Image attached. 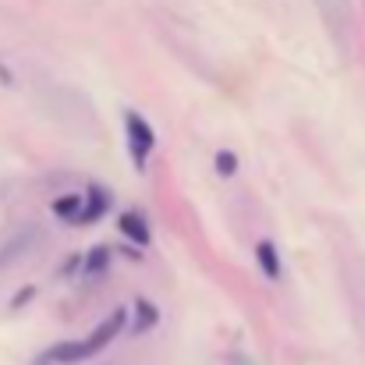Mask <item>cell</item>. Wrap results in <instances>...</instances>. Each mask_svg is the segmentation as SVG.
<instances>
[{"label":"cell","mask_w":365,"mask_h":365,"mask_svg":"<svg viewBox=\"0 0 365 365\" xmlns=\"http://www.w3.org/2000/svg\"><path fill=\"white\" fill-rule=\"evenodd\" d=\"M128 327V312L124 309H114L89 337H82V341H68V344H53L50 351H43V359L39 365H75V362H86V359H93V355H100V351H107L118 337H121V330Z\"/></svg>","instance_id":"cell-1"},{"label":"cell","mask_w":365,"mask_h":365,"mask_svg":"<svg viewBox=\"0 0 365 365\" xmlns=\"http://www.w3.org/2000/svg\"><path fill=\"white\" fill-rule=\"evenodd\" d=\"M124 131H128V153H131L135 170H145L149 153L156 149V131H153V124L145 121L142 114L128 110V114H124Z\"/></svg>","instance_id":"cell-2"},{"label":"cell","mask_w":365,"mask_h":365,"mask_svg":"<svg viewBox=\"0 0 365 365\" xmlns=\"http://www.w3.org/2000/svg\"><path fill=\"white\" fill-rule=\"evenodd\" d=\"M107 210H110V195H107V188L93 185V188L86 192V210H82L78 224H96V220H100Z\"/></svg>","instance_id":"cell-3"},{"label":"cell","mask_w":365,"mask_h":365,"mask_svg":"<svg viewBox=\"0 0 365 365\" xmlns=\"http://www.w3.org/2000/svg\"><path fill=\"white\" fill-rule=\"evenodd\" d=\"M118 227H121V235L128 238V242L135 245H149V224L138 217V213H121V220H118Z\"/></svg>","instance_id":"cell-4"},{"label":"cell","mask_w":365,"mask_h":365,"mask_svg":"<svg viewBox=\"0 0 365 365\" xmlns=\"http://www.w3.org/2000/svg\"><path fill=\"white\" fill-rule=\"evenodd\" d=\"M255 259H259V269H262L269 280H280V255H277V245L259 242L255 245Z\"/></svg>","instance_id":"cell-5"},{"label":"cell","mask_w":365,"mask_h":365,"mask_svg":"<svg viewBox=\"0 0 365 365\" xmlns=\"http://www.w3.org/2000/svg\"><path fill=\"white\" fill-rule=\"evenodd\" d=\"M82 210H86V199H78V195H61V199H53V213H57L61 220H75V224H78Z\"/></svg>","instance_id":"cell-6"},{"label":"cell","mask_w":365,"mask_h":365,"mask_svg":"<svg viewBox=\"0 0 365 365\" xmlns=\"http://www.w3.org/2000/svg\"><path fill=\"white\" fill-rule=\"evenodd\" d=\"M135 309H138V319H135V327H131V330H135V334L153 330V327H156V316H160V312H156V305H153V302H145V298H138V302H135Z\"/></svg>","instance_id":"cell-7"},{"label":"cell","mask_w":365,"mask_h":365,"mask_svg":"<svg viewBox=\"0 0 365 365\" xmlns=\"http://www.w3.org/2000/svg\"><path fill=\"white\" fill-rule=\"evenodd\" d=\"M107 259H110V248H107V245H96V248L86 255V266H82V269H86V273H103V269H107Z\"/></svg>","instance_id":"cell-8"},{"label":"cell","mask_w":365,"mask_h":365,"mask_svg":"<svg viewBox=\"0 0 365 365\" xmlns=\"http://www.w3.org/2000/svg\"><path fill=\"white\" fill-rule=\"evenodd\" d=\"M235 170H238V156L227 153V149H220L217 153V174L220 178H235Z\"/></svg>","instance_id":"cell-9"}]
</instances>
